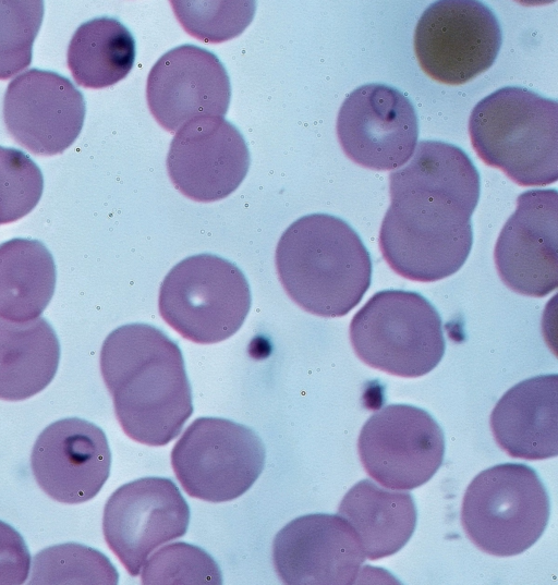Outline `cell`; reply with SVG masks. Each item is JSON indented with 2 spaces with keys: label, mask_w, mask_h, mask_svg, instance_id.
<instances>
[{
  "label": "cell",
  "mask_w": 558,
  "mask_h": 585,
  "mask_svg": "<svg viewBox=\"0 0 558 585\" xmlns=\"http://www.w3.org/2000/svg\"><path fill=\"white\" fill-rule=\"evenodd\" d=\"M390 206L379 231L385 260L399 276L434 282L457 272L473 243L480 176L438 157L389 174Z\"/></svg>",
  "instance_id": "obj_1"
},
{
  "label": "cell",
  "mask_w": 558,
  "mask_h": 585,
  "mask_svg": "<svg viewBox=\"0 0 558 585\" xmlns=\"http://www.w3.org/2000/svg\"><path fill=\"white\" fill-rule=\"evenodd\" d=\"M100 371L117 419L137 442L169 443L193 413L181 350L154 326L129 324L111 331L101 346Z\"/></svg>",
  "instance_id": "obj_2"
},
{
  "label": "cell",
  "mask_w": 558,
  "mask_h": 585,
  "mask_svg": "<svg viewBox=\"0 0 558 585\" xmlns=\"http://www.w3.org/2000/svg\"><path fill=\"white\" fill-rule=\"evenodd\" d=\"M279 280L304 310L320 317L347 315L363 298L372 279V260L357 233L327 214L301 217L276 248Z\"/></svg>",
  "instance_id": "obj_3"
},
{
  "label": "cell",
  "mask_w": 558,
  "mask_h": 585,
  "mask_svg": "<svg viewBox=\"0 0 558 585\" xmlns=\"http://www.w3.org/2000/svg\"><path fill=\"white\" fill-rule=\"evenodd\" d=\"M477 156L521 186L558 179V102L507 86L478 101L469 120Z\"/></svg>",
  "instance_id": "obj_4"
},
{
  "label": "cell",
  "mask_w": 558,
  "mask_h": 585,
  "mask_svg": "<svg viewBox=\"0 0 558 585\" xmlns=\"http://www.w3.org/2000/svg\"><path fill=\"white\" fill-rule=\"evenodd\" d=\"M350 341L366 365L405 378L432 371L446 348L436 308L423 295L404 290L375 293L353 316Z\"/></svg>",
  "instance_id": "obj_5"
},
{
  "label": "cell",
  "mask_w": 558,
  "mask_h": 585,
  "mask_svg": "<svg viewBox=\"0 0 558 585\" xmlns=\"http://www.w3.org/2000/svg\"><path fill=\"white\" fill-rule=\"evenodd\" d=\"M550 514L547 490L525 464L484 470L468 486L461 524L470 540L496 557L517 556L543 535Z\"/></svg>",
  "instance_id": "obj_6"
},
{
  "label": "cell",
  "mask_w": 558,
  "mask_h": 585,
  "mask_svg": "<svg viewBox=\"0 0 558 585\" xmlns=\"http://www.w3.org/2000/svg\"><path fill=\"white\" fill-rule=\"evenodd\" d=\"M158 308L162 319L183 338L213 344L241 328L251 308V290L233 263L198 254L184 258L167 273Z\"/></svg>",
  "instance_id": "obj_7"
},
{
  "label": "cell",
  "mask_w": 558,
  "mask_h": 585,
  "mask_svg": "<svg viewBox=\"0 0 558 585\" xmlns=\"http://www.w3.org/2000/svg\"><path fill=\"white\" fill-rule=\"evenodd\" d=\"M265 447L248 427L219 417H199L171 451V465L185 492L208 502L245 493L263 472Z\"/></svg>",
  "instance_id": "obj_8"
},
{
  "label": "cell",
  "mask_w": 558,
  "mask_h": 585,
  "mask_svg": "<svg viewBox=\"0 0 558 585\" xmlns=\"http://www.w3.org/2000/svg\"><path fill=\"white\" fill-rule=\"evenodd\" d=\"M414 51L433 80L461 85L488 70L501 47L494 12L476 0H440L421 15L414 31Z\"/></svg>",
  "instance_id": "obj_9"
},
{
  "label": "cell",
  "mask_w": 558,
  "mask_h": 585,
  "mask_svg": "<svg viewBox=\"0 0 558 585\" xmlns=\"http://www.w3.org/2000/svg\"><path fill=\"white\" fill-rule=\"evenodd\" d=\"M357 449L373 479L389 489L411 490L427 483L442 464L445 437L428 412L391 404L365 422Z\"/></svg>",
  "instance_id": "obj_10"
},
{
  "label": "cell",
  "mask_w": 558,
  "mask_h": 585,
  "mask_svg": "<svg viewBox=\"0 0 558 585\" xmlns=\"http://www.w3.org/2000/svg\"><path fill=\"white\" fill-rule=\"evenodd\" d=\"M190 508L169 478L144 477L119 487L104 509L106 543L132 576L149 554L185 535Z\"/></svg>",
  "instance_id": "obj_11"
},
{
  "label": "cell",
  "mask_w": 558,
  "mask_h": 585,
  "mask_svg": "<svg viewBox=\"0 0 558 585\" xmlns=\"http://www.w3.org/2000/svg\"><path fill=\"white\" fill-rule=\"evenodd\" d=\"M342 150L376 171L402 167L414 153L418 125L410 99L385 84H364L344 99L337 117Z\"/></svg>",
  "instance_id": "obj_12"
},
{
  "label": "cell",
  "mask_w": 558,
  "mask_h": 585,
  "mask_svg": "<svg viewBox=\"0 0 558 585\" xmlns=\"http://www.w3.org/2000/svg\"><path fill=\"white\" fill-rule=\"evenodd\" d=\"M558 193L530 190L519 195L517 209L495 245L499 277L512 291L542 297L558 284Z\"/></svg>",
  "instance_id": "obj_13"
},
{
  "label": "cell",
  "mask_w": 558,
  "mask_h": 585,
  "mask_svg": "<svg viewBox=\"0 0 558 585\" xmlns=\"http://www.w3.org/2000/svg\"><path fill=\"white\" fill-rule=\"evenodd\" d=\"M250 168L240 131L221 117H199L184 124L170 144L167 170L184 196L201 203L234 192Z\"/></svg>",
  "instance_id": "obj_14"
},
{
  "label": "cell",
  "mask_w": 558,
  "mask_h": 585,
  "mask_svg": "<svg viewBox=\"0 0 558 585\" xmlns=\"http://www.w3.org/2000/svg\"><path fill=\"white\" fill-rule=\"evenodd\" d=\"M84 118L82 93L56 72L31 69L11 81L4 94L8 132L36 155L63 153L81 133Z\"/></svg>",
  "instance_id": "obj_15"
},
{
  "label": "cell",
  "mask_w": 558,
  "mask_h": 585,
  "mask_svg": "<svg viewBox=\"0 0 558 585\" xmlns=\"http://www.w3.org/2000/svg\"><path fill=\"white\" fill-rule=\"evenodd\" d=\"M272 557L279 578L290 585L353 584L366 559L350 524L326 513L289 522L274 539Z\"/></svg>",
  "instance_id": "obj_16"
},
{
  "label": "cell",
  "mask_w": 558,
  "mask_h": 585,
  "mask_svg": "<svg viewBox=\"0 0 558 585\" xmlns=\"http://www.w3.org/2000/svg\"><path fill=\"white\" fill-rule=\"evenodd\" d=\"M146 97L156 121L175 133L195 118H223L231 87L223 64L214 53L182 45L154 64L147 78Z\"/></svg>",
  "instance_id": "obj_17"
},
{
  "label": "cell",
  "mask_w": 558,
  "mask_h": 585,
  "mask_svg": "<svg viewBox=\"0 0 558 585\" xmlns=\"http://www.w3.org/2000/svg\"><path fill=\"white\" fill-rule=\"evenodd\" d=\"M31 465L38 486L50 498L75 504L100 491L110 473L111 453L101 428L70 417L50 424L39 434Z\"/></svg>",
  "instance_id": "obj_18"
},
{
  "label": "cell",
  "mask_w": 558,
  "mask_h": 585,
  "mask_svg": "<svg viewBox=\"0 0 558 585\" xmlns=\"http://www.w3.org/2000/svg\"><path fill=\"white\" fill-rule=\"evenodd\" d=\"M558 376L539 375L510 388L490 415L498 446L510 456L545 460L558 454Z\"/></svg>",
  "instance_id": "obj_19"
},
{
  "label": "cell",
  "mask_w": 558,
  "mask_h": 585,
  "mask_svg": "<svg viewBox=\"0 0 558 585\" xmlns=\"http://www.w3.org/2000/svg\"><path fill=\"white\" fill-rule=\"evenodd\" d=\"M338 515L353 528L368 560L398 552L411 538L417 519L409 492L381 488L369 479L356 483L345 493Z\"/></svg>",
  "instance_id": "obj_20"
},
{
  "label": "cell",
  "mask_w": 558,
  "mask_h": 585,
  "mask_svg": "<svg viewBox=\"0 0 558 585\" xmlns=\"http://www.w3.org/2000/svg\"><path fill=\"white\" fill-rule=\"evenodd\" d=\"M60 359L58 337L45 318L11 321L0 317V399L21 401L44 390Z\"/></svg>",
  "instance_id": "obj_21"
},
{
  "label": "cell",
  "mask_w": 558,
  "mask_h": 585,
  "mask_svg": "<svg viewBox=\"0 0 558 585\" xmlns=\"http://www.w3.org/2000/svg\"><path fill=\"white\" fill-rule=\"evenodd\" d=\"M56 279L53 257L41 242L12 239L0 244V317L36 319L53 295Z\"/></svg>",
  "instance_id": "obj_22"
},
{
  "label": "cell",
  "mask_w": 558,
  "mask_h": 585,
  "mask_svg": "<svg viewBox=\"0 0 558 585\" xmlns=\"http://www.w3.org/2000/svg\"><path fill=\"white\" fill-rule=\"evenodd\" d=\"M135 60V40L130 31L112 17L83 23L68 48V66L75 82L85 88H105L123 80Z\"/></svg>",
  "instance_id": "obj_23"
},
{
  "label": "cell",
  "mask_w": 558,
  "mask_h": 585,
  "mask_svg": "<svg viewBox=\"0 0 558 585\" xmlns=\"http://www.w3.org/2000/svg\"><path fill=\"white\" fill-rule=\"evenodd\" d=\"M119 575L100 551L75 543L48 547L33 561L29 584H118Z\"/></svg>",
  "instance_id": "obj_24"
},
{
  "label": "cell",
  "mask_w": 558,
  "mask_h": 585,
  "mask_svg": "<svg viewBox=\"0 0 558 585\" xmlns=\"http://www.w3.org/2000/svg\"><path fill=\"white\" fill-rule=\"evenodd\" d=\"M43 16L41 0H0V80L31 64Z\"/></svg>",
  "instance_id": "obj_25"
},
{
  "label": "cell",
  "mask_w": 558,
  "mask_h": 585,
  "mask_svg": "<svg viewBox=\"0 0 558 585\" xmlns=\"http://www.w3.org/2000/svg\"><path fill=\"white\" fill-rule=\"evenodd\" d=\"M183 28L206 42H221L240 35L252 22L254 1H171Z\"/></svg>",
  "instance_id": "obj_26"
},
{
  "label": "cell",
  "mask_w": 558,
  "mask_h": 585,
  "mask_svg": "<svg viewBox=\"0 0 558 585\" xmlns=\"http://www.w3.org/2000/svg\"><path fill=\"white\" fill-rule=\"evenodd\" d=\"M143 566L142 583L146 585L222 583L216 561L202 548L185 543L158 549Z\"/></svg>",
  "instance_id": "obj_27"
},
{
  "label": "cell",
  "mask_w": 558,
  "mask_h": 585,
  "mask_svg": "<svg viewBox=\"0 0 558 585\" xmlns=\"http://www.w3.org/2000/svg\"><path fill=\"white\" fill-rule=\"evenodd\" d=\"M44 178L22 150L0 146V224L14 222L38 204Z\"/></svg>",
  "instance_id": "obj_28"
},
{
  "label": "cell",
  "mask_w": 558,
  "mask_h": 585,
  "mask_svg": "<svg viewBox=\"0 0 558 585\" xmlns=\"http://www.w3.org/2000/svg\"><path fill=\"white\" fill-rule=\"evenodd\" d=\"M31 553L21 534L0 521V585H20L27 580Z\"/></svg>",
  "instance_id": "obj_29"
}]
</instances>
